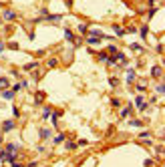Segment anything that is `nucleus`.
Segmentation results:
<instances>
[{
  "mask_svg": "<svg viewBox=\"0 0 165 167\" xmlns=\"http://www.w3.org/2000/svg\"><path fill=\"white\" fill-rule=\"evenodd\" d=\"M63 34H65V38H66V40H68V42H71L73 46H75V48H77V46L81 45V40H77V38H75V34H73V30H68V28H65V30H63Z\"/></svg>",
  "mask_w": 165,
  "mask_h": 167,
  "instance_id": "f257e3e1",
  "label": "nucleus"
},
{
  "mask_svg": "<svg viewBox=\"0 0 165 167\" xmlns=\"http://www.w3.org/2000/svg\"><path fill=\"white\" fill-rule=\"evenodd\" d=\"M135 107H137V111H147V107H149V103H147V101L143 99V97H141V95H139V97H135Z\"/></svg>",
  "mask_w": 165,
  "mask_h": 167,
  "instance_id": "f03ea898",
  "label": "nucleus"
},
{
  "mask_svg": "<svg viewBox=\"0 0 165 167\" xmlns=\"http://www.w3.org/2000/svg\"><path fill=\"white\" fill-rule=\"evenodd\" d=\"M14 127H16L14 119H8V121H4V123H2V133H10V131H14Z\"/></svg>",
  "mask_w": 165,
  "mask_h": 167,
  "instance_id": "7ed1b4c3",
  "label": "nucleus"
},
{
  "mask_svg": "<svg viewBox=\"0 0 165 167\" xmlns=\"http://www.w3.org/2000/svg\"><path fill=\"white\" fill-rule=\"evenodd\" d=\"M151 77H153V78H159V81H161V77H163V67H159V65L151 67Z\"/></svg>",
  "mask_w": 165,
  "mask_h": 167,
  "instance_id": "20e7f679",
  "label": "nucleus"
},
{
  "mask_svg": "<svg viewBox=\"0 0 165 167\" xmlns=\"http://www.w3.org/2000/svg\"><path fill=\"white\" fill-rule=\"evenodd\" d=\"M38 137H40L43 141H46V139H50V137H53V131H50V129H46V127H43V129L38 131Z\"/></svg>",
  "mask_w": 165,
  "mask_h": 167,
  "instance_id": "39448f33",
  "label": "nucleus"
},
{
  "mask_svg": "<svg viewBox=\"0 0 165 167\" xmlns=\"http://www.w3.org/2000/svg\"><path fill=\"white\" fill-rule=\"evenodd\" d=\"M135 78H137V75H135V71H133V68H127V77H125V81H127V85H131V83H135Z\"/></svg>",
  "mask_w": 165,
  "mask_h": 167,
  "instance_id": "423d86ee",
  "label": "nucleus"
},
{
  "mask_svg": "<svg viewBox=\"0 0 165 167\" xmlns=\"http://www.w3.org/2000/svg\"><path fill=\"white\" fill-rule=\"evenodd\" d=\"M14 95H16V93H14L12 89H4V91H2V99H4V101H12V99H14Z\"/></svg>",
  "mask_w": 165,
  "mask_h": 167,
  "instance_id": "0eeeda50",
  "label": "nucleus"
},
{
  "mask_svg": "<svg viewBox=\"0 0 165 167\" xmlns=\"http://www.w3.org/2000/svg\"><path fill=\"white\" fill-rule=\"evenodd\" d=\"M36 68H38V60H32V63H26V65H24V71H26V73H32Z\"/></svg>",
  "mask_w": 165,
  "mask_h": 167,
  "instance_id": "6e6552de",
  "label": "nucleus"
},
{
  "mask_svg": "<svg viewBox=\"0 0 165 167\" xmlns=\"http://www.w3.org/2000/svg\"><path fill=\"white\" fill-rule=\"evenodd\" d=\"M131 115H133V107L131 105H127V107H123L121 109V117L123 119H127V117H131Z\"/></svg>",
  "mask_w": 165,
  "mask_h": 167,
  "instance_id": "1a4fd4ad",
  "label": "nucleus"
},
{
  "mask_svg": "<svg viewBox=\"0 0 165 167\" xmlns=\"http://www.w3.org/2000/svg\"><path fill=\"white\" fill-rule=\"evenodd\" d=\"M2 16H4V20H16V16H18V14H16L14 10H4Z\"/></svg>",
  "mask_w": 165,
  "mask_h": 167,
  "instance_id": "9d476101",
  "label": "nucleus"
},
{
  "mask_svg": "<svg viewBox=\"0 0 165 167\" xmlns=\"http://www.w3.org/2000/svg\"><path fill=\"white\" fill-rule=\"evenodd\" d=\"M61 115H63L61 111H53V115H50V119H53V125H55L56 129H58V119H61Z\"/></svg>",
  "mask_w": 165,
  "mask_h": 167,
  "instance_id": "9b49d317",
  "label": "nucleus"
},
{
  "mask_svg": "<svg viewBox=\"0 0 165 167\" xmlns=\"http://www.w3.org/2000/svg\"><path fill=\"white\" fill-rule=\"evenodd\" d=\"M18 149H20V145H14V143H8L4 147V151H8V153H18Z\"/></svg>",
  "mask_w": 165,
  "mask_h": 167,
  "instance_id": "f8f14e48",
  "label": "nucleus"
},
{
  "mask_svg": "<svg viewBox=\"0 0 165 167\" xmlns=\"http://www.w3.org/2000/svg\"><path fill=\"white\" fill-rule=\"evenodd\" d=\"M44 97H46V93H44V91H38V93L34 95V103H36V105H40V103L44 101Z\"/></svg>",
  "mask_w": 165,
  "mask_h": 167,
  "instance_id": "ddd939ff",
  "label": "nucleus"
},
{
  "mask_svg": "<svg viewBox=\"0 0 165 167\" xmlns=\"http://www.w3.org/2000/svg\"><path fill=\"white\" fill-rule=\"evenodd\" d=\"M87 45L97 46V45H101V38H99V36H87Z\"/></svg>",
  "mask_w": 165,
  "mask_h": 167,
  "instance_id": "4468645a",
  "label": "nucleus"
},
{
  "mask_svg": "<svg viewBox=\"0 0 165 167\" xmlns=\"http://www.w3.org/2000/svg\"><path fill=\"white\" fill-rule=\"evenodd\" d=\"M0 89H10V81H8V77H0Z\"/></svg>",
  "mask_w": 165,
  "mask_h": 167,
  "instance_id": "2eb2a0df",
  "label": "nucleus"
},
{
  "mask_svg": "<svg viewBox=\"0 0 165 167\" xmlns=\"http://www.w3.org/2000/svg\"><path fill=\"white\" fill-rule=\"evenodd\" d=\"M65 141H66V135L65 133H58L55 139H53V143H55V145H61V143H65Z\"/></svg>",
  "mask_w": 165,
  "mask_h": 167,
  "instance_id": "dca6fc26",
  "label": "nucleus"
},
{
  "mask_svg": "<svg viewBox=\"0 0 165 167\" xmlns=\"http://www.w3.org/2000/svg\"><path fill=\"white\" fill-rule=\"evenodd\" d=\"M44 20H50V22H58V20H63V14H48Z\"/></svg>",
  "mask_w": 165,
  "mask_h": 167,
  "instance_id": "f3484780",
  "label": "nucleus"
},
{
  "mask_svg": "<svg viewBox=\"0 0 165 167\" xmlns=\"http://www.w3.org/2000/svg\"><path fill=\"white\" fill-rule=\"evenodd\" d=\"M113 30H115V34H117V36H125V28H123V26H119V24H115V26H113Z\"/></svg>",
  "mask_w": 165,
  "mask_h": 167,
  "instance_id": "a211bd4d",
  "label": "nucleus"
},
{
  "mask_svg": "<svg viewBox=\"0 0 165 167\" xmlns=\"http://www.w3.org/2000/svg\"><path fill=\"white\" fill-rule=\"evenodd\" d=\"M135 89L139 91V93H145V89H147V83H145V81H139V83L135 85Z\"/></svg>",
  "mask_w": 165,
  "mask_h": 167,
  "instance_id": "6ab92c4d",
  "label": "nucleus"
},
{
  "mask_svg": "<svg viewBox=\"0 0 165 167\" xmlns=\"http://www.w3.org/2000/svg\"><path fill=\"white\" fill-rule=\"evenodd\" d=\"M137 32L141 34V36H143V38H147V34H149V26H147V24H143V26H141V28H139V30H137Z\"/></svg>",
  "mask_w": 165,
  "mask_h": 167,
  "instance_id": "aec40b11",
  "label": "nucleus"
},
{
  "mask_svg": "<svg viewBox=\"0 0 165 167\" xmlns=\"http://www.w3.org/2000/svg\"><path fill=\"white\" fill-rule=\"evenodd\" d=\"M56 65H58V58H56V56H53V58H48V63H46V67H48V68H55Z\"/></svg>",
  "mask_w": 165,
  "mask_h": 167,
  "instance_id": "412c9836",
  "label": "nucleus"
},
{
  "mask_svg": "<svg viewBox=\"0 0 165 167\" xmlns=\"http://www.w3.org/2000/svg\"><path fill=\"white\" fill-rule=\"evenodd\" d=\"M65 147L68 149V151H75L79 145H77V141H66V143H65Z\"/></svg>",
  "mask_w": 165,
  "mask_h": 167,
  "instance_id": "4be33fe9",
  "label": "nucleus"
},
{
  "mask_svg": "<svg viewBox=\"0 0 165 167\" xmlns=\"http://www.w3.org/2000/svg\"><path fill=\"white\" fill-rule=\"evenodd\" d=\"M53 115V107H44L43 109V119H48Z\"/></svg>",
  "mask_w": 165,
  "mask_h": 167,
  "instance_id": "5701e85b",
  "label": "nucleus"
},
{
  "mask_svg": "<svg viewBox=\"0 0 165 167\" xmlns=\"http://www.w3.org/2000/svg\"><path fill=\"white\" fill-rule=\"evenodd\" d=\"M129 125H131V127H143L145 123L141 121V119H131V121H129Z\"/></svg>",
  "mask_w": 165,
  "mask_h": 167,
  "instance_id": "b1692460",
  "label": "nucleus"
},
{
  "mask_svg": "<svg viewBox=\"0 0 165 167\" xmlns=\"http://www.w3.org/2000/svg\"><path fill=\"white\" fill-rule=\"evenodd\" d=\"M131 50H135V53H143L145 48H143V45H137V42H133V45H131Z\"/></svg>",
  "mask_w": 165,
  "mask_h": 167,
  "instance_id": "393cba45",
  "label": "nucleus"
},
{
  "mask_svg": "<svg viewBox=\"0 0 165 167\" xmlns=\"http://www.w3.org/2000/svg\"><path fill=\"white\" fill-rule=\"evenodd\" d=\"M97 58H99V60H103V63L107 65V60H109V53H99V55H97Z\"/></svg>",
  "mask_w": 165,
  "mask_h": 167,
  "instance_id": "a878e982",
  "label": "nucleus"
},
{
  "mask_svg": "<svg viewBox=\"0 0 165 167\" xmlns=\"http://www.w3.org/2000/svg\"><path fill=\"white\" fill-rule=\"evenodd\" d=\"M79 32H81V34H87L89 32V26L85 22H81V24H79Z\"/></svg>",
  "mask_w": 165,
  "mask_h": 167,
  "instance_id": "bb28decb",
  "label": "nucleus"
},
{
  "mask_svg": "<svg viewBox=\"0 0 165 167\" xmlns=\"http://www.w3.org/2000/svg\"><path fill=\"white\" fill-rule=\"evenodd\" d=\"M155 91H157L159 95H163V93H165V85H163V81H159V85L155 87Z\"/></svg>",
  "mask_w": 165,
  "mask_h": 167,
  "instance_id": "cd10ccee",
  "label": "nucleus"
},
{
  "mask_svg": "<svg viewBox=\"0 0 165 167\" xmlns=\"http://www.w3.org/2000/svg\"><path fill=\"white\" fill-rule=\"evenodd\" d=\"M155 153H157V159L163 155V145H155Z\"/></svg>",
  "mask_w": 165,
  "mask_h": 167,
  "instance_id": "c85d7f7f",
  "label": "nucleus"
},
{
  "mask_svg": "<svg viewBox=\"0 0 165 167\" xmlns=\"http://www.w3.org/2000/svg\"><path fill=\"white\" fill-rule=\"evenodd\" d=\"M155 14H157V8H155V6H151V8L147 10V18H153Z\"/></svg>",
  "mask_w": 165,
  "mask_h": 167,
  "instance_id": "c756f323",
  "label": "nucleus"
},
{
  "mask_svg": "<svg viewBox=\"0 0 165 167\" xmlns=\"http://www.w3.org/2000/svg\"><path fill=\"white\" fill-rule=\"evenodd\" d=\"M109 85H111V87H119V78H117V77H111L109 78Z\"/></svg>",
  "mask_w": 165,
  "mask_h": 167,
  "instance_id": "7c9ffc66",
  "label": "nucleus"
},
{
  "mask_svg": "<svg viewBox=\"0 0 165 167\" xmlns=\"http://www.w3.org/2000/svg\"><path fill=\"white\" fill-rule=\"evenodd\" d=\"M6 48H10V50H18V42H14V40H12V42L6 45Z\"/></svg>",
  "mask_w": 165,
  "mask_h": 167,
  "instance_id": "2f4dec72",
  "label": "nucleus"
},
{
  "mask_svg": "<svg viewBox=\"0 0 165 167\" xmlns=\"http://www.w3.org/2000/svg\"><path fill=\"white\" fill-rule=\"evenodd\" d=\"M12 117H14V119L20 117V109H18V107H12Z\"/></svg>",
  "mask_w": 165,
  "mask_h": 167,
  "instance_id": "473e14b6",
  "label": "nucleus"
},
{
  "mask_svg": "<svg viewBox=\"0 0 165 167\" xmlns=\"http://www.w3.org/2000/svg\"><path fill=\"white\" fill-rule=\"evenodd\" d=\"M117 53H119V48L115 45H109V55H117Z\"/></svg>",
  "mask_w": 165,
  "mask_h": 167,
  "instance_id": "72a5a7b5",
  "label": "nucleus"
},
{
  "mask_svg": "<svg viewBox=\"0 0 165 167\" xmlns=\"http://www.w3.org/2000/svg\"><path fill=\"white\" fill-rule=\"evenodd\" d=\"M111 105H113V107H121V101L119 99H111Z\"/></svg>",
  "mask_w": 165,
  "mask_h": 167,
  "instance_id": "f704fd0d",
  "label": "nucleus"
},
{
  "mask_svg": "<svg viewBox=\"0 0 165 167\" xmlns=\"http://www.w3.org/2000/svg\"><path fill=\"white\" fill-rule=\"evenodd\" d=\"M10 89L14 91V93H18V91L22 89V85H20V83H16V85H14V87H10Z\"/></svg>",
  "mask_w": 165,
  "mask_h": 167,
  "instance_id": "c9c22d12",
  "label": "nucleus"
},
{
  "mask_svg": "<svg viewBox=\"0 0 165 167\" xmlns=\"http://www.w3.org/2000/svg\"><path fill=\"white\" fill-rule=\"evenodd\" d=\"M77 145H81V147H85V145H89V141H87V139H79V141H77Z\"/></svg>",
  "mask_w": 165,
  "mask_h": 167,
  "instance_id": "e433bc0d",
  "label": "nucleus"
},
{
  "mask_svg": "<svg viewBox=\"0 0 165 167\" xmlns=\"http://www.w3.org/2000/svg\"><path fill=\"white\" fill-rule=\"evenodd\" d=\"M155 50H157V53H159V55H163V45H161V42H159V45L155 46Z\"/></svg>",
  "mask_w": 165,
  "mask_h": 167,
  "instance_id": "4c0bfd02",
  "label": "nucleus"
},
{
  "mask_svg": "<svg viewBox=\"0 0 165 167\" xmlns=\"http://www.w3.org/2000/svg\"><path fill=\"white\" fill-rule=\"evenodd\" d=\"M149 137H151L149 131H143V133H141V139H149Z\"/></svg>",
  "mask_w": 165,
  "mask_h": 167,
  "instance_id": "58836bf2",
  "label": "nucleus"
},
{
  "mask_svg": "<svg viewBox=\"0 0 165 167\" xmlns=\"http://www.w3.org/2000/svg\"><path fill=\"white\" fill-rule=\"evenodd\" d=\"M141 141H143L145 145H153V141H151V137H149V139H141Z\"/></svg>",
  "mask_w": 165,
  "mask_h": 167,
  "instance_id": "ea45409f",
  "label": "nucleus"
},
{
  "mask_svg": "<svg viewBox=\"0 0 165 167\" xmlns=\"http://www.w3.org/2000/svg\"><path fill=\"white\" fill-rule=\"evenodd\" d=\"M4 48H6V45H4V42H2V40H0V53H2V50H4Z\"/></svg>",
  "mask_w": 165,
  "mask_h": 167,
  "instance_id": "a19ab883",
  "label": "nucleus"
},
{
  "mask_svg": "<svg viewBox=\"0 0 165 167\" xmlns=\"http://www.w3.org/2000/svg\"><path fill=\"white\" fill-rule=\"evenodd\" d=\"M2 145H4V137L0 135V149H2Z\"/></svg>",
  "mask_w": 165,
  "mask_h": 167,
  "instance_id": "79ce46f5",
  "label": "nucleus"
},
{
  "mask_svg": "<svg viewBox=\"0 0 165 167\" xmlns=\"http://www.w3.org/2000/svg\"><path fill=\"white\" fill-rule=\"evenodd\" d=\"M155 2H157V0H149V4H155Z\"/></svg>",
  "mask_w": 165,
  "mask_h": 167,
  "instance_id": "37998d69",
  "label": "nucleus"
}]
</instances>
